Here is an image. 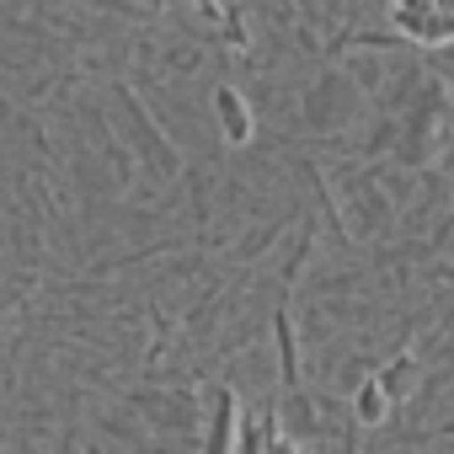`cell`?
Returning a JSON list of instances; mask_svg holds the SVG:
<instances>
[{
	"instance_id": "2",
	"label": "cell",
	"mask_w": 454,
	"mask_h": 454,
	"mask_svg": "<svg viewBox=\"0 0 454 454\" xmlns=\"http://www.w3.org/2000/svg\"><path fill=\"white\" fill-rule=\"evenodd\" d=\"M214 113H219V134H224V145H247V139L257 134V123H252V102H247L236 86H214Z\"/></svg>"
},
{
	"instance_id": "4",
	"label": "cell",
	"mask_w": 454,
	"mask_h": 454,
	"mask_svg": "<svg viewBox=\"0 0 454 454\" xmlns=\"http://www.w3.org/2000/svg\"><path fill=\"white\" fill-rule=\"evenodd\" d=\"M241 454H310L305 443H294L273 417H252L241 427Z\"/></svg>"
},
{
	"instance_id": "3",
	"label": "cell",
	"mask_w": 454,
	"mask_h": 454,
	"mask_svg": "<svg viewBox=\"0 0 454 454\" xmlns=\"http://www.w3.org/2000/svg\"><path fill=\"white\" fill-rule=\"evenodd\" d=\"M241 401L231 395V390H219V401H214V422H208V438H203V454H236V443H241Z\"/></svg>"
},
{
	"instance_id": "1",
	"label": "cell",
	"mask_w": 454,
	"mask_h": 454,
	"mask_svg": "<svg viewBox=\"0 0 454 454\" xmlns=\"http://www.w3.org/2000/svg\"><path fill=\"white\" fill-rule=\"evenodd\" d=\"M395 27L417 43H449L454 38V0H390Z\"/></svg>"
}]
</instances>
